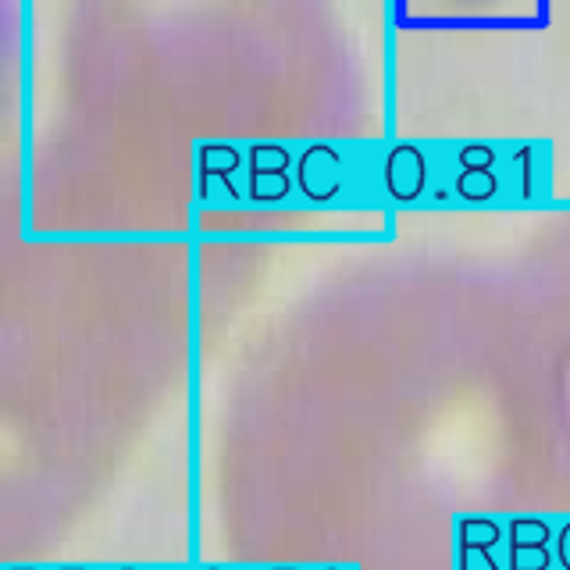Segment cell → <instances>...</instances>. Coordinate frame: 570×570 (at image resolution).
<instances>
[{
  "mask_svg": "<svg viewBox=\"0 0 570 570\" xmlns=\"http://www.w3.org/2000/svg\"><path fill=\"white\" fill-rule=\"evenodd\" d=\"M65 570H86V567H65Z\"/></svg>",
  "mask_w": 570,
  "mask_h": 570,
  "instance_id": "cell-1",
  "label": "cell"
},
{
  "mask_svg": "<svg viewBox=\"0 0 570 570\" xmlns=\"http://www.w3.org/2000/svg\"><path fill=\"white\" fill-rule=\"evenodd\" d=\"M325 570H338V567H325Z\"/></svg>",
  "mask_w": 570,
  "mask_h": 570,
  "instance_id": "cell-2",
  "label": "cell"
}]
</instances>
